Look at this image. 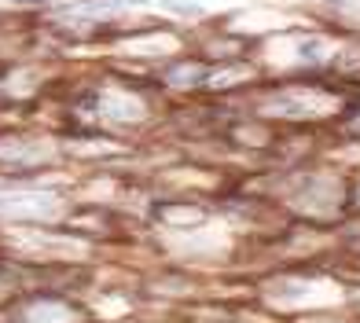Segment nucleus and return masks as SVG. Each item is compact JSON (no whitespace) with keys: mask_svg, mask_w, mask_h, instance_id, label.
<instances>
[{"mask_svg":"<svg viewBox=\"0 0 360 323\" xmlns=\"http://www.w3.org/2000/svg\"><path fill=\"white\" fill-rule=\"evenodd\" d=\"M162 8H166V11H180V15H188V19H195V15H202V8L195 4V0H166Z\"/></svg>","mask_w":360,"mask_h":323,"instance_id":"1","label":"nucleus"},{"mask_svg":"<svg viewBox=\"0 0 360 323\" xmlns=\"http://www.w3.org/2000/svg\"><path fill=\"white\" fill-rule=\"evenodd\" d=\"M15 4H44V0H15Z\"/></svg>","mask_w":360,"mask_h":323,"instance_id":"2","label":"nucleus"}]
</instances>
